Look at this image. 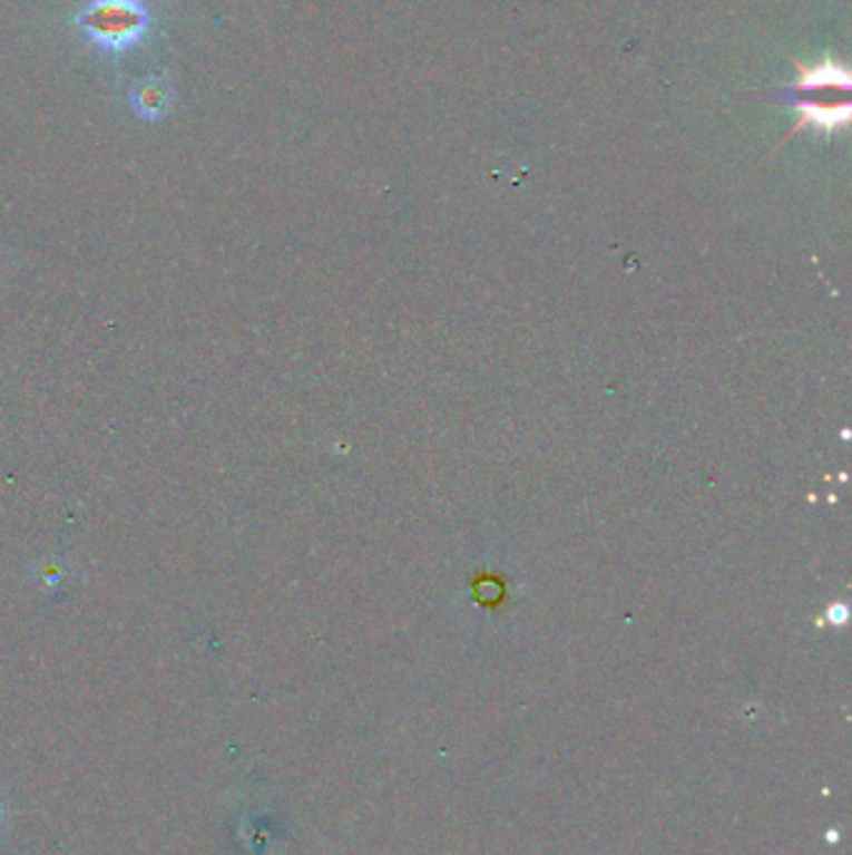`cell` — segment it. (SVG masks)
<instances>
[{"mask_svg": "<svg viewBox=\"0 0 852 855\" xmlns=\"http://www.w3.org/2000/svg\"><path fill=\"white\" fill-rule=\"evenodd\" d=\"M74 23L98 54L120 56L143 43L153 16L146 0H88Z\"/></svg>", "mask_w": 852, "mask_h": 855, "instance_id": "6da1fadb", "label": "cell"}, {"mask_svg": "<svg viewBox=\"0 0 852 855\" xmlns=\"http://www.w3.org/2000/svg\"><path fill=\"white\" fill-rule=\"evenodd\" d=\"M128 106L140 120H166L178 106L176 86L163 74L143 76L128 90Z\"/></svg>", "mask_w": 852, "mask_h": 855, "instance_id": "7a4b0ae2", "label": "cell"}, {"mask_svg": "<svg viewBox=\"0 0 852 855\" xmlns=\"http://www.w3.org/2000/svg\"><path fill=\"white\" fill-rule=\"evenodd\" d=\"M823 88H848V74L833 60H825L823 66L813 70H803V76L795 84V90H823Z\"/></svg>", "mask_w": 852, "mask_h": 855, "instance_id": "3957f363", "label": "cell"}, {"mask_svg": "<svg viewBox=\"0 0 852 855\" xmlns=\"http://www.w3.org/2000/svg\"><path fill=\"white\" fill-rule=\"evenodd\" d=\"M800 110H803V123H815V126L823 128H835L848 120V103H843V106H823V103L803 100Z\"/></svg>", "mask_w": 852, "mask_h": 855, "instance_id": "277c9868", "label": "cell"}, {"mask_svg": "<svg viewBox=\"0 0 852 855\" xmlns=\"http://www.w3.org/2000/svg\"><path fill=\"white\" fill-rule=\"evenodd\" d=\"M6 816H8V810H6V800L0 798V826H3V823H6Z\"/></svg>", "mask_w": 852, "mask_h": 855, "instance_id": "5b68a950", "label": "cell"}]
</instances>
